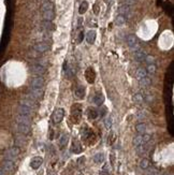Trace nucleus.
Returning <instances> with one entry per match:
<instances>
[{
    "label": "nucleus",
    "instance_id": "obj_1",
    "mask_svg": "<svg viewBox=\"0 0 174 175\" xmlns=\"http://www.w3.org/2000/svg\"><path fill=\"white\" fill-rule=\"evenodd\" d=\"M42 16L45 20H53L55 17V11H54V4L51 1H45L41 6Z\"/></svg>",
    "mask_w": 174,
    "mask_h": 175
},
{
    "label": "nucleus",
    "instance_id": "obj_2",
    "mask_svg": "<svg viewBox=\"0 0 174 175\" xmlns=\"http://www.w3.org/2000/svg\"><path fill=\"white\" fill-rule=\"evenodd\" d=\"M82 118V109L81 104H74L71 110V120L74 124H79L80 120Z\"/></svg>",
    "mask_w": 174,
    "mask_h": 175
},
{
    "label": "nucleus",
    "instance_id": "obj_3",
    "mask_svg": "<svg viewBox=\"0 0 174 175\" xmlns=\"http://www.w3.org/2000/svg\"><path fill=\"white\" fill-rule=\"evenodd\" d=\"M20 147H17V146H13V147L9 148L8 150H6V153H4V159L14 160L15 158H17V156L20 155Z\"/></svg>",
    "mask_w": 174,
    "mask_h": 175
},
{
    "label": "nucleus",
    "instance_id": "obj_4",
    "mask_svg": "<svg viewBox=\"0 0 174 175\" xmlns=\"http://www.w3.org/2000/svg\"><path fill=\"white\" fill-rule=\"evenodd\" d=\"M63 117H65V110H63V108L56 109L52 115L53 122H55V124H60V122H63Z\"/></svg>",
    "mask_w": 174,
    "mask_h": 175
},
{
    "label": "nucleus",
    "instance_id": "obj_5",
    "mask_svg": "<svg viewBox=\"0 0 174 175\" xmlns=\"http://www.w3.org/2000/svg\"><path fill=\"white\" fill-rule=\"evenodd\" d=\"M44 79L42 76H36L30 81V86L31 88H36V89H42V87L44 86Z\"/></svg>",
    "mask_w": 174,
    "mask_h": 175
},
{
    "label": "nucleus",
    "instance_id": "obj_6",
    "mask_svg": "<svg viewBox=\"0 0 174 175\" xmlns=\"http://www.w3.org/2000/svg\"><path fill=\"white\" fill-rule=\"evenodd\" d=\"M32 48L36 51L37 53L42 54L49 50V44L47 42H39V43H36V44L33 45Z\"/></svg>",
    "mask_w": 174,
    "mask_h": 175
},
{
    "label": "nucleus",
    "instance_id": "obj_7",
    "mask_svg": "<svg viewBox=\"0 0 174 175\" xmlns=\"http://www.w3.org/2000/svg\"><path fill=\"white\" fill-rule=\"evenodd\" d=\"M30 71H31V73H32V74H35V75L41 76V75H43V74L46 72V68L44 66H42V65L37 63V65H33V66H31V68H30Z\"/></svg>",
    "mask_w": 174,
    "mask_h": 175
},
{
    "label": "nucleus",
    "instance_id": "obj_8",
    "mask_svg": "<svg viewBox=\"0 0 174 175\" xmlns=\"http://www.w3.org/2000/svg\"><path fill=\"white\" fill-rule=\"evenodd\" d=\"M85 79L89 84H94L96 79V72L92 67H88L85 71Z\"/></svg>",
    "mask_w": 174,
    "mask_h": 175
},
{
    "label": "nucleus",
    "instance_id": "obj_9",
    "mask_svg": "<svg viewBox=\"0 0 174 175\" xmlns=\"http://www.w3.org/2000/svg\"><path fill=\"white\" fill-rule=\"evenodd\" d=\"M1 168L4 169L6 172H12L15 168L13 160H9V159H4L2 163H1Z\"/></svg>",
    "mask_w": 174,
    "mask_h": 175
},
{
    "label": "nucleus",
    "instance_id": "obj_10",
    "mask_svg": "<svg viewBox=\"0 0 174 175\" xmlns=\"http://www.w3.org/2000/svg\"><path fill=\"white\" fill-rule=\"evenodd\" d=\"M43 163V158L42 157H40V156H37V157H33L31 159V161H30V167L31 169L33 170H37V169H39Z\"/></svg>",
    "mask_w": 174,
    "mask_h": 175
},
{
    "label": "nucleus",
    "instance_id": "obj_11",
    "mask_svg": "<svg viewBox=\"0 0 174 175\" xmlns=\"http://www.w3.org/2000/svg\"><path fill=\"white\" fill-rule=\"evenodd\" d=\"M31 99L33 100H39L41 99L43 97V91L42 89H36V88H31V90H30V93L29 96Z\"/></svg>",
    "mask_w": 174,
    "mask_h": 175
},
{
    "label": "nucleus",
    "instance_id": "obj_12",
    "mask_svg": "<svg viewBox=\"0 0 174 175\" xmlns=\"http://www.w3.org/2000/svg\"><path fill=\"white\" fill-rule=\"evenodd\" d=\"M16 122L17 124H23V125H27V126L31 125V118H30V116L27 115H20V114H18V116L16 117Z\"/></svg>",
    "mask_w": 174,
    "mask_h": 175
},
{
    "label": "nucleus",
    "instance_id": "obj_13",
    "mask_svg": "<svg viewBox=\"0 0 174 175\" xmlns=\"http://www.w3.org/2000/svg\"><path fill=\"white\" fill-rule=\"evenodd\" d=\"M126 42H127V44L129 45V47L135 48V47L138 45V38H137V36H135V34H129V36L127 37V39H126Z\"/></svg>",
    "mask_w": 174,
    "mask_h": 175
},
{
    "label": "nucleus",
    "instance_id": "obj_14",
    "mask_svg": "<svg viewBox=\"0 0 174 175\" xmlns=\"http://www.w3.org/2000/svg\"><path fill=\"white\" fill-rule=\"evenodd\" d=\"M92 101H94V103H95L96 105H98V106L102 105L103 102H104V96H103L100 91H98V93H95V96L92 98Z\"/></svg>",
    "mask_w": 174,
    "mask_h": 175
},
{
    "label": "nucleus",
    "instance_id": "obj_15",
    "mask_svg": "<svg viewBox=\"0 0 174 175\" xmlns=\"http://www.w3.org/2000/svg\"><path fill=\"white\" fill-rule=\"evenodd\" d=\"M20 104L28 106V108H30V109H33V108H36V105H37L36 100L31 99L30 97H27V98H24V99H22V101H20Z\"/></svg>",
    "mask_w": 174,
    "mask_h": 175
},
{
    "label": "nucleus",
    "instance_id": "obj_16",
    "mask_svg": "<svg viewBox=\"0 0 174 175\" xmlns=\"http://www.w3.org/2000/svg\"><path fill=\"white\" fill-rule=\"evenodd\" d=\"M96 37H97V33H96L95 30H89L88 32L86 33V41L88 44H94L96 41Z\"/></svg>",
    "mask_w": 174,
    "mask_h": 175
},
{
    "label": "nucleus",
    "instance_id": "obj_17",
    "mask_svg": "<svg viewBox=\"0 0 174 175\" xmlns=\"http://www.w3.org/2000/svg\"><path fill=\"white\" fill-rule=\"evenodd\" d=\"M31 110H32V109H30V108H28V106L20 104V105L18 106L17 111H18V114H20V115L30 116V115H31Z\"/></svg>",
    "mask_w": 174,
    "mask_h": 175
},
{
    "label": "nucleus",
    "instance_id": "obj_18",
    "mask_svg": "<svg viewBox=\"0 0 174 175\" xmlns=\"http://www.w3.org/2000/svg\"><path fill=\"white\" fill-rule=\"evenodd\" d=\"M17 131L20 133V134H28L30 133V126L23 125V124H17Z\"/></svg>",
    "mask_w": 174,
    "mask_h": 175
},
{
    "label": "nucleus",
    "instance_id": "obj_19",
    "mask_svg": "<svg viewBox=\"0 0 174 175\" xmlns=\"http://www.w3.org/2000/svg\"><path fill=\"white\" fill-rule=\"evenodd\" d=\"M68 142H69V134H68V133L61 134V136H60V139H59V147L61 149H63L67 146Z\"/></svg>",
    "mask_w": 174,
    "mask_h": 175
},
{
    "label": "nucleus",
    "instance_id": "obj_20",
    "mask_svg": "<svg viewBox=\"0 0 174 175\" xmlns=\"http://www.w3.org/2000/svg\"><path fill=\"white\" fill-rule=\"evenodd\" d=\"M145 56H146V54L142 48H137V51L135 52V58L138 61H143L145 59Z\"/></svg>",
    "mask_w": 174,
    "mask_h": 175
},
{
    "label": "nucleus",
    "instance_id": "obj_21",
    "mask_svg": "<svg viewBox=\"0 0 174 175\" xmlns=\"http://www.w3.org/2000/svg\"><path fill=\"white\" fill-rule=\"evenodd\" d=\"M131 12V7L129 4H122L120 7L118 8V13L120 15H127Z\"/></svg>",
    "mask_w": 174,
    "mask_h": 175
},
{
    "label": "nucleus",
    "instance_id": "obj_22",
    "mask_svg": "<svg viewBox=\"0 0 174 175\" xmlns=\"http://www.w3.org/2000/svg\"><path fill=\"white\" fill-rule=\"evenodd\" d=\"M87 116H88L89 119L94 120V119H96L99 116V113L98 111L96 109H94V108H89V109L87 110Z\"/></svg>",
    "mask_w": 174,
    "mask_h": 175
},
{
    "label": "nucleus",
    "instance_id": "obj_23",
    "mask_svg": "<svg viewBox=\"0 0 174 175\" xmlns=\"http://www.w3.org/2000/svg\"><path fill=\"white\" fill-rule=\"evenodd\" d=\"M71 152L74 153V154H80V153L82 152V146H81V143L79 141H73Z\"/></svg>",
    "mask_w": 174,
    "mask_h": 175
},
{
    "label": "nucleus",
    "instance_id": "obj_24",
    "mask_svg": "<svg viewBox=\"0 0 174 175\" xmlns=\"http://www.w3.org/2000/svg\"><path fill=\"white\" fill-rule=\"evenodd\" d=\"M74 93H75V96L77 97L79 99H83V98L85 97V87H83V86H77L75 91H74Z\"/></svg>",
    "mask_w": 174,
    "mask_h": 175
},
{
    "label": "nucleus",
    "instance_id": "obj_25",
    "mask_svg": "<svg viewBox=\"0 0 174 175\" xmlns=\"http://www.w3.org/2000/svg\"><path fill=\"white\" fill-rule=\"evenodd\" d=\"M140 81V86L143 87V88H146V87H149L151 85V79L147 76H144V77H142L141 79H139Z\"/></svg>",
    "mask_w": 174,
    "mask_h": 175
},
{
    "label": "nucleus",
    "instance_id": "obj_26",
    "mask_svg": "<svg viewBox=\"0 0 174 175\" xmlns=\"http://www.w3.org/2000/svg\"><path fill=\"white\" fill-rule=\"evenodd\" d=\"M133 146L135 147H139V146L143 145V134H138V136H135L133 138Z\"/></svg>",
    "mask_w": 174,
    "mask_h": 175
},
{
    "label": "nucleus",
    "instance_id": "obj_27",
    "mask_svg": "<svg viewBox=\"0 0 174 175\" xmlns=\"http://www.w3.org/2000/svg\"><path fill=\"white\" fill-rule=\"evenodd\" d=\"M146 74H147V72H146V70L144 68H138L137 71H135V77L138 79H141L142 77L146 76Z\"/></svg>",
    "mask_w": 174,
    "mask_h": 175
},
{
    "label": "nucleus",
    "instance_id": "obj_28",
    "mask_svg": "<svg viewBox=\"0 0 174 175\" xmlns=\"http://www.w3.org/2000/svg\"><path fill=\"white\" fill-rule=\"evenodd\" d=\"M94 162L95 163H102V162L104 161V154L103 153H98V154H96L94 156Z\"/></svg>",
    "mask_w": 174,
    "mask_h": 175
},
{
    "label": "nucleus",
    "instance_id": "obj_29",
    "mask_svg": "<svg viewBox=\"0 0 174 175\" xmlns=\"http://www.w3.org/2000/svg\"><path fill=\"white\" fill-rule=\"evenodd\" d=\"M135 130H137V132L139 134H143L146 131V125H145L144 122H140V124H138V125L135 126Z\"/></svg>",
    "mask_w": 174,
    "mask_h": 175
},
{
    "label": "nucleus",
    "instance_id": "obj_30",
    "mask_svg": "<svg viewBox=\"0 0 174 175\" xmlns=\"http://www.w3.org/2000/svg\"><path fill=\"white\" fill-rule=\"evenodd\" d=\"M127 22V18H126L125 15H120L119 14L118 16L116 17V20H115V24L117 25V26H123L124 24Z\"/></svg>",
    "mask_w": 174,
    "mask_h": 175
},
{
    "label": "nucleus",
    "instance_id": "obj_31",
    "mask_svg": "<svg viewBox=\"0 0 174 175\" xmlns=\"http://www.w3.org/2000/svg\"><path fill=\"white\" fill-rule=\"evenodd\" d=\"M42 26H43V28L45 30H49V31H51V30H53L54 29V25H53V23H52V20H43L42 22Z\"/></svg>",
    "mask_w": 174,
    "mask_h": 175
},
{
    "label": "nucleus",
    "instance_id": "obj_32",
    "mask_svg": "<svg viewBox=\"0 0 174 175\" xmlns=\"http://www.w3.org/2000/svg\"><path fill=\"white\" fill-rule=\"evenodd\" d=\"M87 10H88V2H87V1H83L79 7V13L84 14Z\"/></svg>",
    "mask_w": 174,
    "mask_h": 175
},
{
    "label": "nucleus",
    "instance_id": "obj_33",
    "mask_svg": "<svg viewBox=\"0 0 174 175\" xmlns=\"http://www.w3.org/2000/svg\"><path fill=\"white\" fill-rule=\"evenodd\" d=\"M139 165H140V168H141L142 170H146V169L149 168V160L146 158L141 159V161H140Z\"/></svg>",
    "mask_w": 174,
    "mask_h": 175
},
{
    "label": "nucleus",
    "instance_id": "obj_34",
    "mask_svg": "<svg viewBox=\"0 0 174 175\" xmlns=\"http://www.w3.org/2000/svg\"><path fill=\"white\" fill-rule=\"evenodd\" d=\"M133 101H135V103H138V104H141V103L144 101V96L140 93H135V96H133Z\"/></svg>",
    "mask_w": 174,
    "mask_h": 175
},
{
    "label": "nucleus",
    "instance_id": "obj_35",
    "mask_svg": "<svg viewBox=\"0 0 174 175\" xmlns=\"http://www.w3.org/2000/svg\"><path fill=\"white\" fill-rule=\"evenodd\" d=\"M145 70H146V72L149 73V74H155L156 71H157V67L155 66V63H149Z\"/></svg>",
    "mask_w": 174,
    "mask_h": 175
},
{
    "label": "nucleus",
    "instance_id": "obj_36",
    "mask_svg": "<svg viewBox=\"0 0 174 175\" xmlns=\"http://www.w3.org/2000/svg\"><path fill=\"white\" fill-rule=\"evenodd\" d=\"M112 124H113V120H112L111 116H108L106 118L104 119V126L106 129H110L112 127Z\"/></svg>",
    "mask_w": 174,
    "mask_h": 175
},
{
    "label": "nucleus",
    "instance_id": "obj_37",
    "mask_svg": "<svg viewBox=\"0 0 174 175\" xmlns=\"http://www.w3.org/2000/svg\"><path fill=\"white\" fill-rule=\"evenodd\" d=\"M24 134H20V136H17L16 139H15V143H16L17 145H23L24 143H25V138H24Z\"/></svg>",
    "mask_w": 174,
    "mask_h": 175
},
{
    "label": "nucleus",
    "instance_id": "obj_38",
    "mask_svg": "<svg viewBox=\"0 0 174 175\" xmlns=\"http://www.w3.org/2000/svg\"><path fill=\"white\" fill-rule=\"evenodd\" d=\"M144 60L148 63V65H149V63H155V57L151 56V55H146Z\"/></svg>",
    "mask_w": 174,
    "mask_h": 175
},
{
    "label": "nucleus",
    "instance_id": "obj_39",
    "mask_svg": "<svg viewBox=\"0 0 174 175\" xmlns=\"http://www.w3.org/2000/svg\"><path fill=\"white\" fill-rule=\"evenodd\" d=\"M151 136H149V134H145V133H143V145H145V144H147L149 141H151Z\"/></svg>",
    "mask_w": 174,
    "mask_h": 175
},
{
    "label": "nucleus",
    "instance_id": "obj_40",
    "mask_svg": "<svg viewBox=\"0 0 174 175\" xmlns=\"http://www.w3.org/2000/svg\"><path fill=\"white\" fill-rule=\"evenodd\" d=\"M77 162H79V165H80V167H82V165H84V163H85V157H81V158H79Z\"/></svg>",
    "mask_w": 174,
    "mask_h": 175
},
{
    "label": "nucleus",
    "instance_id": "obj_41",
    "mask_svg": "<svg viewBox=\"0 0 174 175\" xmlns=\"http://www.w3.org/2000/svg\"><path fill=\"white\" fill-rule=\"evenodd\" d=\"M83 40V32H80L79 34V39H77V43H81Z\"/></svg>",
    "mask_w": 174,
    "mask_h": 175
},
{
    "label": "nucleus",
    "instance_id": "obj_42",
    "mask_svg": "<svg viewBox=\"0 0 174 175\" xmlns=\"http://www.w3.org/2000/svg\"><path fill=\"white\" fill-rule=\"evenodd\" d=\"M99 175H108V172L105 171V170H103V171H101L100 173H99Z\"/></svg>",
    "mask_w": 174,
    "mask_h": 175
},
{
    "label": "nucleus",
    "instance_id": "obj_43",
    "mask_svg": "<svg viewBox=\"0 0 174 175\" xmlns=\"http://www.w3.org/2000/svg\"><path fill=\"white\" fill-rule=\"evenodd\" d=\"M0 175H6V171L2 168H0Z\"/></svg>",
    "mask_w": 174,
    "mask_h": 175
}]
</instances>
